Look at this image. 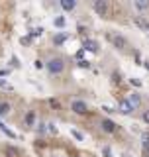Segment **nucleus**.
<instances>
[{"label":"nucleus","instance_id":"nucleus-15","mask_svg":"<svg viewBox=\"0 0 149 157\" xmlns=\"http://www.w3.org/2000/svg\"><path fill=\"white\" fill-rule=\"evenodd\" d=\"M55 28H65V24H67V20H65V16H57L55 18Z\"/></svg>","mask_w":149,"mask_h":157},{"label":"nucleus","instance_id":"nucleus-10","mask_svg":"<svg viewBox=\"0 0 149 157\" xmlns=\"http://www.w3.org/2000/svg\"><path fill=\"white\" fill-rule=\"evenodd\" d=\"M135 24H137V28H141L143 32H149V22L145 18H141V16H137L135 18Z\"/></svg>","mask_w":149,"mask_h":157},{"label":"nucleus","instance_id":"nucleus-16","mask_svg":"<svg viewBox=\"0 0 149 157\" xmlns=\"http://www.w3.org/2000/svg\"><path fill=\"white\" fill-rule=\"evenodd\" d=\"M10 112V104L8 102H0V116H6Z\"/></svg>","mask_w":149,"mask_h":157},{"label":"nucleus","instance_id":"nucleus-21","mask_svg":"<svg viewBox=\"0 0 149 157\" xmlns=\"http://www.w3.org/2000/svg\"><path fill=\"white\" fill-rule=\"evenodd\" d=\"M10 65L18 69V67H20V59H18V57H12V59H10Z\"/></svg>","mask_w":149,"mask_h":157},{"label":"nucleus","instance_id":"nucleus-3","mask_svg":"<svg viewBox=\"0 0 149 157\" xmlns=\"http://www.w3.org/2000/svg\"><path fill=\"white\" fill-rule=\"evenodd\" d=\"M71 110H73L74 114H86V112H89V106L84 104L83 100H73V104H71Z\"/></svg>","mask_w":149,"mask_h":157},{"label":"nucleus","instance_id":"nucleus-8","mask_svg":"<svg viewBox=\"0 0 149 157\" xmlns=\"http://www.w3.org/2000/svg\"><path fill=\"white\" fill-rule=\"evenodd\" d=\"M128 102H130V106L134 110L141 106V98H139V94H135V92H131V94H130V100H128Z\"/></svg>","mask_w":149,"mask_h":157},{"label":"nucleus","instance_id":"nucleus-5","mask_svg":"<svg viewBox=\"0 0 149 157\" xmlns=\"http://www.w3.org/2000/svg\"><path fill=\"white\" fill-rule=\"evenodd\" d=\"M102 130L106 133H114L118 130V124H116V122H112V120H104V122H102Z\"/></svg>","mask_w":149,"mask_h":157},{"label":"nucleus","instance_id":"nucleus-13","mask_svg":"<svg viewBox=\"0 0 149 157\" xmlns=\"http://www.w3.org/2000/svg\"><path fill=\"white\" fill-rule=\"evenodd\" d=\"M74 6H77L74 0H63V2H61V8H63V10H73Z\"/></svg>","mask_w":149,"mask_h":157},{"label":"nucleus","instance_id":"nucleus-4","mask_svg":"<svg viewBox=\"0 0 149 157\" xmlns=\"http://www.w3.org/2000/svg\"><path fill=\"white\" fill-rule=\"evenodd\" d=\"M108 39H110L112 43H114V47H118V49H126V39L122 38V35H118V33H108Z\"/></svg>","mask_w":149,"mask_h":157},{"label":"nucleus","instance_id":"nucleus-2","mask_svg":"<svg viewBox=\"0 0 149 157\" xmlns=\"http://www.w3.org/2000/svg\"><path fill=\"white\" fill-rule=\"evenodd\" d=\"M108 0H94L92 2V8H94V12H96L98 16H106L108 14Z\"/></svg>","mask_w":149,"mask_h":157},{"label":"nucleus","instance_id":"nucleus-14","mask_svg":"<svg viewBox=\"0 0 149 157\" xmlns=\"http://www.w3.org/2000/svg\"><path fill=\"white\" fill-rule=\"evenodd\" d=\"M65 41H67L65 33H55V38H53V43H55V45H61V43H65Z\"/></svg>","mask_w":149,"mask_h":157},{"label":"nucleus","instance_id":"nucleus-17","mask_svg":"<svg viewBox=\"0 0 149 157\" xmlns=\"http://www.w3.org/2000/svg\"><path fill=\"white\" fill-rule=\"evenodd\" d=\"M135 8H137V10H147L149 8V2H135Z\"/></svg>","mask_w":149,"mask_h":157},{"label":"nucleus","instance_id":"nucleus-26","mask_svg":"<svg viewBox=\"0 0 149 157\" xmlns=\"http://www.w3.org/2000/svg\"><path fill=\"white\" fill-rule=\"evenodd\" d=\"M102 153H104V157H112V151H110V147H104V149H102Z\"/></svg>","mask_w":149,"mask_h":157},{"label":"nucleus","instance_id":"nucleus-19","mask_svg":"<svg viewBox=\"0 0 149 157\" xmlns=\"http://www.w3.org/2000/svg\"><path fill=\"white\" fill-rule=\"evenodd\" d=\"M71 136H73L74 139H79V142H80V139H83V133H80L79 130H71Z\"/></svg>","mask_w":149,"mask_h":157},{"label":"nucleus","instance_id":"nucleus-1","mask_svg":"<svg viewBox=\"0 0 149 157\" xmlns=\"http://www.w3.org/2000/svg\"><path fill=\"white\" fill-rule=\"evenodd\" d=\"M63 69H65V61L61 57H53L47 61V71L51 75H59V73H63Z\"/></svg>","mask_w":149,"mask_h":157},{"label":"nucleus","instance_id":"nucleus-23","mask_svg":"<svg viewBox=\"0 0 149 157\" xmlns=\"http://www.w3.org/2000/svg\"><path fill=\"white\" fill-rule=\"evenodd\" d=\"M49 104H51V106H53L55 110H59V102H57L55 98H49Z\"/></svg>","mask_w":149,"mask_h":157},{"label":"nucleus","instance_id":"nucleus-9","mask_svg":"<svg viewBox=\"0 0 149 157\" xmlns=\"http://www.w3.org/2000/svg\"><path fill=\"white\" fill-rule=\"evenodd\" d=\"M141 145H143V151L145 155H149V132H141Z\"/></svg>","mask_w":149,"mask_h":157},{"label":"nucleus","instance_id":"nucleus-20","mask_svg":"<svg viewBox=\"0 0 149 157\" xmlns=\"http://www.w3.org/2000/svg\"><path fill=\"white\" fill-rule=\"evenodd\" d=\"M0 88H6V91H12V85H8V83H6L4 79H0Z\"/></svg>","mask_w":149,"mask_h":157},{"label":"nucleus","instance_id":"nucleus-18","mask_svg":"<svg viewBox=\"0 0 149 157\" xmlns=\"http://www.w3.org/2000/svg\"><path fill=\"white\" fill-rule=\"evenodd\" d=\"M6 155H8V157H16V155H18V149H14V147H6Z\"/></svg>","mask_w":149,"mask_h":157},{"label":"nucleus","instance_id":"nucleus-28","mask_svg":"<svg viewBox=\"0 0 149 157\" xmlns=\"http://www.w3.org/2000/svg\"><path fill=\"white\" fill-rule=\"evenodd\" d=\"M8 73H10L8 69H2V71H0V77H6V75H8Z\"/></svg>","mask_w":149,"mask_h":157},{"label":"nucleus","instance_id":"nucleus-29","mask_svg":"<svg viewBox=\"0 0 149 157\" xmlns=\"http://www.w3.org/2000/svg\"><path fill=\"white\" fill-rule=\"evenodd\" d=\"M143 65H145V67H147V69H149V63H143Z\"/></svg>","mask_w":149,"mask_h":157},{"label":"nucleus","instance_id":"nucleus-24","mask_svg":"<svg viewBox=\"0 0 149 157\" xmlns=\"http://www.w3.org/2000/svg\"><path fill=\"white\" fill-rule=\"evenodd\" d=\"M141 118H143V122H145V124H149V110H145Z\"/></svg>","mask_w":149,"mask_h":157},{"label":"nucleus","instance_id":"nucleus-7","mask_svg":"<svg viewBox=\"0 0 149 157\" xmlns=\"http://www.w3.org/2000/svg\"><path fill=\"white\" fill-rule=\"evenodd\" d=\"M24 122H26V126H28V128L35 126V112H33V110H28V112H26V118H24Z\"/></svg>","mask_w":149,"mask_h":157},{"label":"nucleus","instance_id":"nucleus-12","mask_svg":"<svg viewBox=\"0 0 149 157\" xmlns=\"http://www.w3.org/2000/svg\"><path fill=\"white\" fill-rule=\"evenodd\" d=\"M0 130H2V132H4V133H6V136H8V138H12V139H14V138H16V133H14V132H12V130H10V128H8V126H6V124H4V122H0Z\"/></svg>","mask_w":149,"mask_h":157},{"label":"nucleus","instance_id":"nucleus-27","mask_svg":"<svg viewBox=\"0 0 149 157\" xmlns=\"http://www.w3.org/2000/svg\"><path fill=\"white\" fill-rule=\"evenodd\" d=\"M131 85H134V86H141V81H139V79H131Z\"/></svg>","mask_w":149,"mask_h":157},{"label":"nucleus","instance_id":"nucleus-11","mask_svg":"<svg viewBox=\"0 0 149 157\" xmlns=\"http://www.w3.org/2000/svg\"><path fill=\"white\" fill-rule=\"evenodd\" d=\"M120 112H122V114H131V112H134V108L130 106V102H128V100H124V102H120Z\"/></svg>","mask_w":149,"mask_h":157},{"label":"nucleus","instance_id":"nucleus-25","mask_svg":"<svg viewBox=\"0 0 149 157\" xmlns=\"http://www.w3.org/2000/svg\"><path fill=\"white\" fill-rule=\"evenodd\" d=\"M43 29H33V32H30V35H33V38H37V35H41Z\"/></svg>","mask_w":149,"mask_h":157},{"label":"nucleus","instance_id":"nucleus-22","mask_svg":"<svg viewBox=\"0 0 149 157\" xmlns=\"http://www.w3.org/2000/svg\"><path fill=\"white\" fill-rule=\"evenodd\" d=\"M77 65H79V67H83V69H89V61H84V59H83V61H77Z\"/></svg>","mask_w":149,"mask_h":157},{"label":"nucleus","instance_id":"nucleus-6","mask_svg":"<svg viewBox=\"0 0 149 157\" xmlns=\"http://www.w3.org/2000/svg\"><path fill=\"white\" fill-rule=\"evenodd\" d=\"M83 47H84V51H94V53H96L98 51V43L94 41V39H84Z\"/></svg>","mask_w":149,"mask_h":157}]
</instances>
